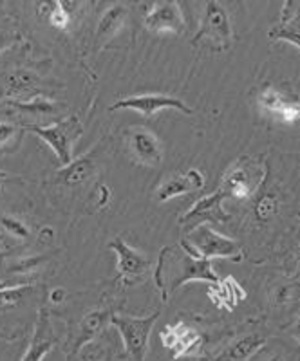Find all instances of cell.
I'll list each match as a JSON object with an SVG mask.
<instances>
[{"mask_svg":"<svg viewBox=\"0 0 300 361\" xmlns=\"http://www.w3.org/2000/svg\"><path fill=\"white\" fill-rule=\"evenodd\" d=\"M268 176V164L263 157H241L222 176L221 192L227 199L246 201L260 190Z\"/></svg>","mask_w":300,"mask_h":361,"instance_id":"2","label":"cell"},{"mask_svg":"<svg viewBox=\"0 0 300 361\" xmlns=\"http://www.w3.org/2000/svg\"><path fill=\"white\" fill-rule=\"evenodd\" d=\"M192 44L212 51H227L234 44V29L227 8L219 2H208L201 17L198 35Z\"/></svg>","mask_w":300,"mask_h":361,"instance_id":"3","label":"cell"},{"mask_svg":"<svg viewBox=\"0 0 300 361\" xmlns=\"http://www.w3.org/2000/svg\"><path fill=\"white\" fill-rule=\"evenodd\" d=\"M107 350L98 343H89V349L83 353V361H105Z\"/></svg>","mask_w":300,"mask_h":361,"instance_id":"29","label":"cell"},{"mask_svg":"<svg viewBox=\"0 0 300 361\" xmlns=\"http://www.w3.org/2000/svg\"><path fill=\"white\" fill-rule=\"evenodd\" d=\"M51 302H53V304H60V302H64V298H66V289H62V288H58V289H53V291H51Z\"/></svg>","mask_w":300,"mask_h":361,"instance_id":"33","label":"cell"},{"mask_svg":"<svg viewBox=\"0 0 300 361\" xmlns=\"http://www.w3.org/2000/svg\"><path fill=\"white\" fill-rule=\"evenodd\" d=\"M109 247L116 253V267L121 282L136 283L145 279L150 269V262L141 251L125 243L124 238H114Z\"/></svg>","mask_w":300,"mask_h":361,"instance_id":"8","label":"cell"},{"mask_svg":"<svg viewBox=\"0 0 300 361\" xmlns=\"http://www.w3.org/2000/svg\"><path fill=\"white\" fill-rule=\"evenodd\" d=\"M185 176L188 177V180H190V185H192L193 192H196V190H203V188H205L206 179H205V176H203V172L199 169L186 170Z\"/></svg>","mask_w":300,"mask_h":361,"instance_id":"30","label":"cell"},{"mask_svg":"<svg viewBox=\"0 0 300 361\" xmlns=\"http://www.w3.org/2000/svg\"><path fill=\"white\" fill-rule=\"evenodd\" d=\"M127 150L136 163L145 166H160L163 161V147L152 130L131 127L127 130Z\"/></svg>","mask_w":300,"mask_h":361,"instance_id":"11","label":"cell"},{"mask_svg":"<svg viewBox=\"0 0 300 361\" xmlns=\"http://www.w3.org/2000/svg\"><path fill=\"white\" fill-rule=\"evenodd\" d=\"M266 343L268 336H264V334H246V336L239 338L237 341H234V343H232L215 361H248L250 357H253L255 354L260 353V350L266 347Z\"/></svg>","mask_w":300,"mask_h":361,"instance_id":"17","label":"cell"},{"mask_svg":"<svg viewBox=\"0 0 300 361\" xmlns=\"http://www.w3.org/2000/svg\"><path fill=\"white\" fill-rule=\"evenodd\" d=\"M224 201L227 195L217 190L214 193H208L203 199H199L192 208L181 217V224L185 226H201L210 224V222H224L230 219V215L224 212Z\"/></svg>","mask_w":300,"mask_h":361,"instance_id":"12","label":"cell"},{"mask_svg":"<svg viewBox=\"0 0 300 361\" xmlns=\"http://www.w3.org/2000/svg\"><path fill=\"white\" fill-rule=\"evenodd\" d=\"M266 361H282V357H280V356H272V357H270V360H266Z\"/></svg>","mask_w":300,"mask_h":361,"instance_id":"36","label":"cell"},{"mask_svg":"<svg viewBox=\"0 0 300 361\" xmlns=\"http://www.w3.org/2000/svg\"><path fill=\"white\" fill-rule=\"evenodd\" d=\"M185 240L203 259H243V247H241V244L235 238H230L227 235L215 231L210 224H201L192 228V231H190Z\"/></svg>","mask_w":300,"mask_h":361,"instance_id":"5","label":"cell"},{"mask_svg":"<svg viewBox=\"0 0 300 361\" xmlns=\"http://www.w3.org/2000/svg\"><path fill=\"white\" fill-rule=\"evenodd\" d=\"M292 333H293V336H295L296 340L300 341V316H299V318H296V322H295V324H293Z\"/></svg>","mask_w":300,"mask_h":361,"instance_id":"34","label":"cell"},{"mask_svg":"<svg viewBox=\"0 0 300 361\" xmlns=\"http://www.w3.org/2000/svg\"><path fill=\"white\" fill-rule=\"evenodd\" d=\"M270 38L286 40L300 49V2H286L280 9V22L272 27Z\"/></svg>","mask_w":300,"mask_h":361,"instance_id":"14","label":"cell"},{"mask_svg":"<svg viewBox=\"0 0 300 361\" xmlns=\"http://www.w3.org/2000/svg\"><path fill=\"white\" fill-rule=\"evenodd\" d=\"M96 163H98L96 161V150H91V152L80 156L78 159L71 161L67 166H64L58 172V176H60V179H62L66 186H78L95 173Z\"/></svg>","mask_w":300,"mask_h":361,"instance_id":"18","label":"cell"},{"mask_svg":"<svg viewBox=\"0 0 300 361\" xmlns=\"http://www.w3.org/2000/svg\"><path fill=\"white\" fill-rule=\"evenodd\" d=\"M35 83H37V74H33L31 71H25V69H20L17 71V73L9 74V78H8V87L11 94H18V92L29 90Z\"/></svg>","mask_w":300,"mask_h":361,"instance_id":"24","label":"cell"},{"mask_svg":"<svg viewBox=\"0 0 300 361\" xmlns=\"http://www.w3.org/2000/svg\"><path fill=\"white\" fill-rule=\"evenodd\" d=\"M193 192L190 185L188 177L185 173H170L167 179L157 186L156 190V201L157 202H169L176 197H183L186 193Z\"/></svg>","mask_w":300,"mask_h":361,"instance_id":"21","label":"cell"},{"mask_svg":"<svg viewBox=\"0 0 300 361\" xmlns=\"http://www.w3.org/2000/svg\"><path fill=\"white\" fill-rule=\"evenodd\" d=\"M54 343H56V336H54L49 314H47L46 309H40L33 331V340H31L20 361H44V357L53 350Z\"/></svg>","mask_w":300,"mask_h":361,"instance_id":"13","label":"cell"},{"mask_svg":"<svg viewBox=\"0 0 300 361\" xmlns=\"http://www.w3.org/2000/svg\"><path fill=\"white\" fill-rule=\"evenodd\" d=\"M161 343L174 357L192 356L203 347V336L198 329L186 322L169 324L161 333Z\"/></svg>","mask_w":300,"mask_h":361,"instance_id":"10","label":"cell"},{"mask_svg":"<svg viewBox=\"0 0 300 361\" xmlns=\"http://www.w3.org/2000/svg\"><path fill=\"white\" fill-rule=\"evenodd\" d=\"M145 27L156 35L185 33L186 22L181 6L177 2H156L145 15Z\"/></svg>","mask_w":300,"mask_h":361,"instance_id":"9","label":"cell"},{"mask_svg":"<svg viewBox=\"0 0 300 361\" xmlns=\"http://www.w3.org/2000/svg\"><path fill=\"white\" fill-rule=\"evenodd\" d=\"M53 240H54V230H53V228H49V226L42 228L40 233H38V243H40L42 246H49Z\"/></svg>","mask_w":300,"mask_h":361,"instance_id":"31","label":"cell"},{"mask_svg":"<svg viewBox=\"0 0 300 361\" xmlns=\"http://www.w3.org/2000/svg\"><path fill=\"white\" fill-rule=\"evenodd\" d=\"M208 296L217 307H224L228 309V311H234V309L246 298V291L241 288V283H239L234 276H227V279L219 280V282L210 283Z\"/></svg>","mask_w":300,"mask_h":361,"instance_id":"16","label":"cell"},{"mask_svg":"<svg viewBox=\"0 0 300 361\" xmlns=\"http://www.w3.org/2000/svg\"><path fill=\"white\" fill-rule=\"evenodd\" d=\"M0 199H2V185H0Z\"/></svg>","mask_w":300,"mask_h":361,"instance_id":"37","label":"cell"},{"mask_svg":"<svg viewBox=\"0 0 300 361\" xmlns=\"http://www.w3.org/2000/svg\"><path fill=\"white\" fill-rule=\"evenodd\" d=\"M42 9H46V17L49 20V24L54 29H67L71 22V13L67 11L64 2H51V4H42Z\"/></svg>","mask_w":300,"mask_h":361,"instance_id":"23","label":"cell"},{"mask_svg":"<svg viewBox=\"0 0 300 361\" xmlns=\"http://www.w3.org/2000/svg\"><path fill=\"white\" fill-rule=\"evenodd\" d=\"M160 312H154L145 318L134 316H111V324L118 329L119 336L124 340V347L132 361H145L148 350V340L152 333Z\"/></svg>","mask_w":300,"mask_h":361,"instance_id":"6","label":"cell"},{"mask_svg":"<svg viewBox=\"0 0 300 361\" xmlns=\"http://www.w3.org/2000/svg\"><path fill=\"white\" fill-rule=\"evenodd\" d=\"M292 99H295V96L288 94L286 90L277 89L273 85H266L259 90L257 94V105L260 107V111L266 112L270 116H279L286 105H288Z\"/></svg>","mask_w":300,"mask_h":361,"instance_id":"20","label":"cell"},{"mask_svg":"<svg viewBox=\"0 0 300 361\" xmlns=\"http://www.w3.org/2000/svg\"><path fill=\"white\" fill-rule=\"evenodd\" d=\"M128 17V9L124 4H114L103 13L100 17L98 25L95 31V45L96 47H103V45L111 42L116 35L121 31Z\"/></svg>","mask_w":300,"mask_h":361,"instance_id":"15","label":"cell"},{"mask_svg":"<svg viewBox=\"0 0 300 361\" xmlns=\"http://www.w3.org/2000/svg\"><path fill=\"white\" fill-rule=\"evenodd\" d=\"M219 280L212 260L199 257L186 240H181L177 246L163 247L154 269V282L164 302L185 283H215Z\"/></svg>","mask_w":300,"mask_h":361,"instance_id":"1","label":"cell"},{"mask_svg":"<svg viewBox=\"0 0 300 361\" xmlns=\"http://www.w3.org/2000/svg\"><path fill=\"white\" fill-rule=\"evenodd\" d=\"M107 322H111V312L107 309H95V311L87 312L80 322L78 340H76V350L85 343H91L96 334L102 331Z\"/></svg>","mask_w":300,"mask_h":361,"instance_id":"19","label":"cell"},{"mask_svg":"<svg viewBox=\"0 0 300 361\" xmlns=\"http://www.w3.org/2000/svg\"><path fill=\"white\" fill-rule=\"evenodd\" d=\"M277 119H280L282 123H296L300 121V99H292V102L286 105V107L280 111V114L277 116Z\"/></svg>","mask_w":300,"mask_h":361,"instance_id":"28","label":"cell"},{"mask_svg":"<svg viewBox=\"0 0 300 361\" xmlns=\"http://www.w3.org/2000/svg\"><path fill=\"white\" fill-rule=\"evenodd\" d=\"M13 288H17V286H9V283H6V282H0V293L9 291V289H13Z\"/></svg>","mask_w":300,"mask_h":361,"instance_id":"35","label":"cell"},{"mask_svg":"<svg viewBox=\"0 0 300 361\" xmlns=\"http://www.w3.org/2000/svg\"><path fill=\"white\" fill-rule=\"evenodd\" d=\"M118 109L134 111L145 118H152L160 111H167V109H174V111H179L183 114H192V109L185 102L172 98V96L157 94V92H145V94L118 99L114 105H111V111H118Z\"/></svg>","mask_w":300,"mask_h":361,"instance_id":"7","label":"cell"},{"mask_svg":"<svg viewBox=\"0 0 300 361\" xmlns=\"http://www.w3.org/2000/svg\"><path fill=\"white\" fill-rule=\"evenodd\" d=\"M280 209V199L277 195V192H266L263 193L253 204V217L259 224H266L272 219L277 217Z\"/></svg>","mask_w":300,"mask_h":361,"instance_id":"22","label":"cell"},{"mask_svg":"<svg viewBox=\"0 0 300 361\" xmlns=\"http://www.w3.org/2000/svg\"><path fill=\"white\" fill-rule=\"evenodd\" d=\"M13 107H18L20 111L28 112L29 116H46V114H53L54 112V103L53 102H46V99H33V102H9Z\"/></svg>","mask_w":300,"mask_h":361,"instance_id":"25","label":"cell"},{"mask_svg":"<svg viewBox=\"0 0 300 361\" xmlns=\"http://www.w3.org/2000/svg\"><path fill=\"white\" fill-rule=\"evenodd\" d=\"M25 130L33 132L35 135H38L47 147L54 152V156L58 157V161L62 163V166L73 161V147L74 143L82 137L83 134V125L76 116H69V118L62 119V121H56L53 125H46V127H40V125H28Z\"/></svg>","mask_w":300,"mask_h":361,"instance_id":"4","label":"cell"},{"mask_svg":"<svg viewBox=\"0 0 300 361\" xmlns=\"http://www.w3.org/2000/svg\"><path fill=\"white\" fill-rule=\"evenodd\" d=\"M0 231H2V233L13 235V237H17V238L29 237V230L24 222L18 221V219L6 217V215H0Z\"/></svg>","mask_w":300,"mask_h":361,"instance_id":"26","label":"cell"},{"mask_svg":"<svg viewBox=\"0 0 300 361\" xmlns=\"http://www.w3.org/2000/svg\"><path fill=\"white\" fill-rule=\"evenodd\" d=\"M98 193H100V199H98V204L100 206H105L109 202V197H111V192H109V188L105 185H102L98 188Z\"/></svg>","mask_w":300,"mask_h":361,"instance_id":"32","label":"cell"},{"mask_svg":"<svg viewBox=\"0 0 300 361\" xmlns=\"http://www.w3.org/2000/svg\"><path fill=\"white\" fill-rule=\"evenodd\" d=\"M20 135L22 130H18L17 125L0 121V150H6L8 147H17Z\"/></svg>","mask_w":300,"mask_h":361,"instance_id":"27","label":"cell"}]
</instances>
